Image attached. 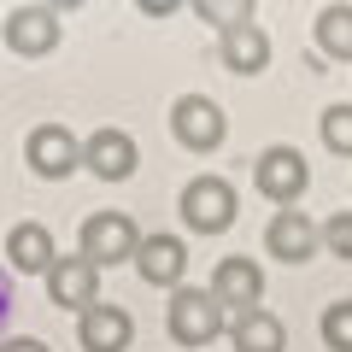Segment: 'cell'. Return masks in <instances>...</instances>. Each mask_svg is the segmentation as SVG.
I'll list each match as a JSON object with an SVG mask.
<instances>
[{
  "mask_svg": "<svg viewBox=\"0 0 352 352\" xmlns=\"http://www.w3.org/2000/svg\"><path fill=\"white\" fill-rule=\"evenodd\" d=\"M323 247H329V258L352 264V212H329L323 217Z\"/></svg>",
  "mask_w": 352,
  "mask_h": 352,
  "instance_id": "20",
  "label": "cell"
},
{
  "mask_svg": "<svg viewBox=\"0 0 352 352\" xmlns=\"http://www.w3.org/2000/svg\"><path fill=\"white\" fill-rule=\"evenodd\" d=\"M6 258H12V270H24V276H47L53 258H59L47 223H12V235H6Z\"/></svg>",
  "mask_w": 352,
  "mask_h": 352,
  "instance_id": "15",
  "label": "cell"
},
{
  "mask_svg": "<svg viewBox=\"0 0 352 352\" xmlns=\"http://www.w3.org/2000/svg\"><path fill=\"white\" fill-rule=\"evenodd\" d=\"M135 270L141 282H153V288H188V247H182V235H147L135 252Z\"/></svg>",
  "mask_w": 352,
  "mask_h": 352,
  "instance_id": "12",
  "label": "cell"
},
{
  "mask_svg": "<svg viewBox=\"0 0 352 352\" xmlns=\"http://www.w3.org/2000/svg\"><path fill=\"white\" fill-rule=\"evenodd\" d=\"M317 247H323V223H317V217H305V212H294V206L264 223V252H270V258H282V264H311Z\"/></svg>",
  "mask_w": 352,
  "mask_h": 352,
  "instance_id": "8",
  "label": "cell"
},
{
  "mask_svg": "<svg viewBox=\"0 0 352 352\" xmlns=\"http://www.w3.org/2000/svg\"><path fill=\"white\" fill-rule=\"evenodd\" d=\"M252 182H258V194H264L270 206L288 212V206L311 188V164H305L300 147H264L258 159H252Z\"/></svg>",
  "mask_w": 352,
  "mask_h": 352,
  "instance_id": "4",
  "label": "cell"
},
{
  "mask_svg": "<svg viewBox=\"0 0 352 352\" xmlns=\"http://www.w3.org/2000/svg\"><path fill=\"white\" fill-rule=\"evenodd\" d=\"M141 241L147 235L135 229L129 212H94V217H82V229H76V252H82L94 270H106V264H135Z\"/></svg>",
  "mask_w": 352,
  "mask_h": 352,
  "instance_id": "3",
  "label": "cell"
},
{
  "mask_svg": "<svg viewBox=\"0 0 352 352\" xmlns=\"http://www.w3.org/2000/svg\"><path fill=\"white\" fill-rule=\"evenodd\" d=\"M217 59H223L229 76H258L264 65H270V36H264L252 18H241V24L217 30Z\"/></svg>",
  "mask_w": 352,
  "mask_h": 352,
  "instance_id": "14",
  "label": "cell"
},
{
  "mask_svg": "<svg viewBox=\"0 0 352 352\" xmlns=\"http://www.w3.org/2000/svg\"><path fill=\"white\" fill-rule=\"evenodd\" d=\"M135 164H141V147L129 129H94L82 141V170H94L100 182H124V176H135Z\"/></svg>",
  "mask_w": 352,
  "mask_h": 352,
  "instance_id": "9",
  "label": "cell"
},
{
  "mask_svg": "<svg viewBox=\"0 0 352 352\" xmlns=\"http://www.w3.org/2000/svg\"><path fill=\"white\" fill-rule=\"evenodd\" d=\"M258 294H264V270L252 258H241V252H229V258H217L212 270V300L223 305V311H258Z\"/></svg>",
  "mask_w": 352,
  "mask_h": 352,
  "instance_id": "10",
  "label": "cell"
},
{
  "mask_svg": "<svg viewBox=\"0 0 352 352\" xmlns=\"http://www.w3.org/2000/svg\"><path fill=\"white\" fill-rule=\"evenodd\" d=\"M24 164L41 176V182H65L71 170H82V141L65 124H36L24 135Z\"/></svg>",
  "mask_w": 352,
  "mask_h": 352,
  "instance_id": "6",
  "label": "cell"
},
{
  "mask_svg": "<svg viewBox=\"0 0 352 352\" xmlns=\"http://www.w3.org/2000/svg\"><path fill=\"white\" fill-rule=\"evenodd\" d=\"M229 340H235V352H288V329H282V317L264 311V305L258 311H241L229 323Z\"/></svg>",
  "mask_w": 352,
  "mask_h": 352,
  "instance_id": "16",
  "label": "cell"
},
{
  "mask_svg": "<svg viewBox=\"0 0 352 352\" xmlns=\"http://www.w3.org/2000/svg\"><path fill=\"white\" fill-rule=\"evenodd\" d=\"M164 329L176 346H212L217 335H229V311L212 300V288H176L164 305Z\"/></svg>",
  "mask_w": 352,
  "mask_h": 352,
  "instance_id": "2",
  "label": "cell"
},
{
  "mask_svg": "<svg viewBox=\"0 0 352 352\" xmlns=\"http://www.w3.org/2000/svg\"><path fill=\"white\" fill-rule=\"evenodd\" d=\"M317 135H323V147L335 153V159H352V106H329V112L317 118Z\"/></svg>",
  "mask_w": 352,
  "mask_h": 352,
  "instance_id": "18",
  "label": "cell"
},
{
  "mask_svg": "<svg viewBox=\"0 0 352 352\" xmlns=\"http://www.w3.org/2000/svg\"><path fill=\"white\" fill-rule=\"evenodd\" d=\"M176 212H182V223L194 229V235H223L229 223L241 217V194H235V182L229 176H194L188 188L176 194Z\"/></svg>",
  "mask_w": 352,
  "mask_h": 352,
  "instance_id": "1",
  "label": "cell"
},
{
  "mask_svg": "<svg viewBox=\"0 0 352 352\" xmlns=\"http://www.w3.org/2000/svg\"><path fill=\"white\" fill-rule=\"evenodd\" d=\"M311 41L329 59H352V6H323L311 24Z\"/></svg>",
  "mask_w": 352,
  "mask_h": 352,
  "instance_id": "17",
  "label": "cell"
},
{
  "mask_svg": "<svg viewBox=\"0 0 352 352\" xmlns=\"http://www.w3.org/2000/svg\"><path fill=\"white\" fill-rule=\"evenodd\" d=\"M0 352H53L47 340H30V335H18V340H0Z\"/></svg>",
  "mask_w": 352,
  "mask_h": 352,
  "instance_id": "21",
  "label": "cell"
},
{
  "mask_svg": "<svg viewBox=\"0 0 352 352\" xmlns=\"http://www.w3.org/2000/svg\"><path fill=\"white\" fill-rule=\"evenodd\" d=\"M0 36H6V47H12L18 59H47L65 30H59V12H53V6H12L6 24H0Z\"/></svg>",
  "mask_w": 352,
  "mask_h": 352,
  "instance_id": "7",
  "label": "cell"
},
{
  "mask_svg": "<svg viewBox=\"0 0 352 352\" xmlns=\"http://www.w3.org/2000/svg\"><path fill=\"white\" fill-rule=\"evenodd\" d=\"M317 335H323L329 352H352V300H335L323 317H317Z\"/></svg>",
  "mask_w": 352,
  "mask_h": 352,
  "instance_id": "19",
  "label": "cell"
},
{
  "mask_svg": "<svg viewBox=\"0 0 352 352\" xmlns=\"http://www.w3.org/2000/svg\"><path fill=\"white\" fill-rule=\"evenodd\" d=\"M170 135H176V147H188V153H217L229 135V118L212 94H182L170 106Z\"/></svg>",
  "mask_w": 352,
  "mask_h": 352,
  "instance_id": "5",
  "label": "cell"
},
{
  "mask_svg": "<svg viewBox=\"0 0 352 352\" xmlns=\"http://www.w3.org/2000/svg\"><path fill=\"white\" fill-rule=\"evenodd\" d=\"M76 340H82V352H129V340H135V317L124 311V305H88L82 317H76Z\"/></svg>",
  "mask_w": 352,
  "mask_h": 352,
  "instance_id": "13",
  "label": "cell"
},
{
  "mask_svg": "<svg viewBox=\"0 0 352 352\" xmlns=\"http://www.w3.org/2000/svg\"><path fill=\"white\" fill-rule=\"evenodd\" d=\"M47 294H53V305H65V311L82 317L88 305H100V270H94L82 252H71V258H53V270H47Z\"/></svg>",
  "mask_w": 352,
  "mask_h": 352,
  "instance_id": "11",
  "label": "cell"
}]
</instances>
